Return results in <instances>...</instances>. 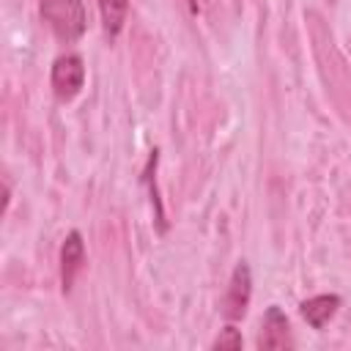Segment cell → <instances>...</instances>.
Wrapping results in <instances>:
<instances>
[{"instance_id": "ba28073f", "label": "cell", "mask_w": 351, "mask_h": 351, "mask_svg": "<svg viewBox=\"0 0 351 351\" xmlns=\"http://www.w3.org/2000/svg\"><path fill=\"white\" fill-rule=\"evenodd\" d=\"M214 351H239L241 348V332L236 326H225L219 332V337L211 343Z\"/></svg>"}, {"instance_id": "8992f818", "label": "cell", "mask_w": 351, "mask_h": 351, "mask_svg": "<svg viewBox=\"0 0 351 351\" xmlns=\"http://www.w3.org/2000/svg\"><path fill=\"white\" fill-rule=\"evenodd\" d=\"M340 302H343V299H340L337 293H318V296L304 299V302L299 304V313H302V318H304L313 329H324V326L329 324V318L337 313Z\"/></svg>"}, {"instance_id": "277c9868", "label": "cell", "mask_w": 351, "mask_h": 351, "mask_svg": "<svg viewBox=\"0 0 351 351\" xmlns=\"http://www.w3.org/2000/svg\"><path fill=\"white\" fill-rule=\"evenodd\" d=\"M82 269H85V241H82L80 230H71L60 247V288H63V293H71L74 280Z\"/></svg>"}, {"instance_id": "5b68a950", "label": "cell", "mask_w": 351, "mask_h": 351, "mask_svg": "<svg viewBox=\"0 0 351 351\" xmlns=\"http://www.w3.org/2000/svg\"><path fill=\"white\" fill-rule=\"evenodd\" d=\"M261 348H293V337H291V324L285 318V313L277 304H269L266 315H263V326H261V337H258Z\"/></svg>"}, {"instance_id": "6da1fadb", "label": "cell", "mask_w": 351, "mask_h": 351, "mask_svg": "<svg viewBox=\"0 0 351 351\" xmlns=\"http://www.w3.org/2000/svg\"><path fill=\"white\" fill-rule=\"evenodd\" d=\"M44 25L60 38V41H77L85 33L88 16L82 0H41L38 3Z\"/></svg>"}, {"instance_id": "3957f363", "label": "cell", "mask_w": 351, "mask_h": 351, "mask_svg": "<svg viewBox=\"0 0 351 351\" xmlns=\"http://www.w3.org/2000/svg\"><path fill=\"white\" fill-rule=\"evenodd\" d=\"M250 296H252V271H250L247 261H239L236 269H233V274H230L225 299H222V315L228 321L244 318L247 304H250Z\"/></svg>"}, {"instance_id": "9c48e42d", "label": "cell", "mask_w": 351, "mask_h": 351, "mask_svg": "<svg viewBox=\"0 0 351 351\" xmlns=\"http://www.w3.org/2000/svg\"><path fill=\"white\" fill-rule=\"evenodd\" d=\"M186 5H189L192 14H197V0H186Z\"/></svg>"}, {"instance_id": "7a4b0ae2", "label": "cell", "mask_w": 351, "mask_h": 351, "mask_svg": "<svg viewBox=\"0 0 351 351\" xmlns=\"http://www.w3.org/2000/svg\"><path fill=\"white\" fill-rule=\"evenodd\" d=\"M49 85H52V93L60 99V101H69L74 99L82 85H85V60L74 52L69 55H60L55 63H52V74H49Z\"/></svg>"}, {"instance_id": "52a82bcc", "label": "cell", "mask_w": 351, "mask_h": 351, "mask_svg": "<svg viewBox=\"0 0 351 351\" xmlns=\"http://www.w3.org/2000/svg\"><path fill=\"white\" fill-rule=\"evenodd\" d=\"M99 14H101V27L110 38L121 36L126 16H129V0H99Z\"/></svg>"}]
</instances>
